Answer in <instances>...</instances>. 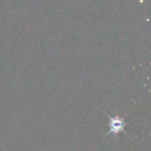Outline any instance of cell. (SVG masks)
I'll list each match as a JSON object with an SVG mask.
<instances>
[{"mask_svg":"<svg viewBox=\"0 0 151 151\" xmlns=\"http://www.w3.org/2000/svg\"><path fill=\"white\" fill-rule=\"evenodd\" d=\"M110 132L112 134H119L121 132H124V120L120 117L110 118Z\"/></svg>","mask_w":151,"mask_h":151,"instance_id":"cell-1","label":"cell"}]
</instances>
